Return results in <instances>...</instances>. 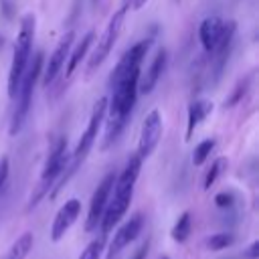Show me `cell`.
Returning a JSON list of instances; mask_svg holds the SVG:
<instances>
[{
	"label": "cell",
	"mask_w": 259,
	"mask_h": 259,
	"mask_svg": "<svg viewBox=\"0 0 259 259\" xmlns=\"http://www.w3.org/2000/svg\"><path fill=\"white\" fill-rule=\"evenodd\" d=\"M140 170H142V158L136 154L127 160L125 168L121 170L119 176H115V182H113V188H111V194H109V200H107V206L103 210V217L99 221V227H101V235L107 237V233L123 219L130 202H132V196H134V184L140 176Z\"/></svg>",
	"instance_id": "6da1fadb"
},
{
	"label": "cell",
	"mask_w": 259,
	"mask_h": 259,
	"mask_svg": "<svg viewBox=\"0 0 259 259\" xmlns=\"http://www.w3.org/2000/svg\"><path fill=\"white\" fill-rule=\"evenodd\" d=\"M32 38H34V14H24L22 20H20V30H18V36H16L12 63H10V73H8V97L10 99L16 97L20 79H22L24 69L28 65Z\"/></svg>",
	"instance_id": "7a4b0ae2"
},
{
	"label": "cell",
	"mask_w": 259,
	"mask_h": 259,
	"mask_svg": "<svg viewBox=\"0 0 259 259\" xmlns=\"http://www.w3.org/2000/svg\"><path fill=\"white\" fill-rule=\"evenodd\" d=\"M40 67H42V53H36L32 59H28V65L24 69V75L20 79V85H18V91H16V109H14V115H12V123H10V136H16L24 121H26V115L30 111V105H32V93H34V85L40 77Z\"/></svg>",
	"instance_id": "3957f363"
},
{
	"label": "cell",
	"mask_w": 259,
	"mask_h": 259,
	"mask_svg": "<svg viewBox=\"0 0 259 259\" xmlns=\"http://www.w3.org/2000/svg\"><path fill=\"white\" fill-rule=\"evenodd\" d=\"M105 113H107V97H101V99L95 103V107H93V111H91V117H89V121H87V127H85V132H83L81 138H79V144H77V148H75V152H73V160H71V164L67 166V174L57 182V186H55V190H53L51 196H55V194L65 186V182L69 180V176L75 174V170L79 168V164L87 158L89 150L93 148V144H95V140H97V134H99V127H101V123H103V119H105Z\"/></svg>",
	"instance_id": "277c9868"
},
{
	"label": "cell",
	"mask_w": 259,
	"mask_h": 259,
	"mask_svg": "<svg viewBox=\"0 0 259 259\" xmlns=\"http://www.w3.org/2000/svg\"><path fill=\"white\" fill-rule=\"evenodd\" d=\"M67 140L65 138H59L57 144L53 146L47 162H45V168H42V174H40V184L36 188V194L32 196L30 200V206H34L38 202L40 196H45L49 192V188L57 182V178L63 174V170H67Z\"/></svg>",
	"instance_id": "5b68a950"
},
{
	"label": "cell",
	"mask_w": 259,
	"mask_h": 259,
	"mask_svg": "<svg viewBox=\"0 0 259 259\" xmlns=\"http://www.w3.org/2000/svg\"><path fill=\"white\" fill-rule=\"evenodd\" d=\"M123 18H125V6L119 8V10H115L113 16L109 18V22H107V26H105L103 34L99 36L97 47H95V51H93V57H91V61H89V69L99 67V65L109 57V53H111V49H113V45H115V40H117V36H119V32H121Z\"/></svg>",
	"instance_id": "8992f818"
},
{
	"label": "cell",
	"mask_w": 259,
	"mask_h": 259,
	"mask_svg": "<svg viewBox=\"0 0 259 259\" xmlns=\"http://www.w3.org/2000/svg\"><path fill=\"white\" fill-rule=\"evenodd\" d=\"M113 182H115V174L109 172L105 174V178L97 184L93 196H91V202H89V212H87V221H85V231L91 233L93 229H97L101 217H103V210L107 206V200H109V194H111V188H113Z\"/></svg>",
	"instance_id": "52a82bcc"
},
{
	"label": "cell",
	"mask_w": 259,
	"mask_h": 259,
	"mask_svg": "<svg viewBox=\"0 0 259 259\" xmlns=\"http://www.w3.org/2000/svg\"><path fill=\"white\" fill-rule=\"evenodd\" d=\"M160 136H162V115H160L158 109H152V111L146 115V119H144V123H142V130H140L138 156H140L142 160L148 158V156L156 150V146H158V142H160Z\"/></svg>",
	"instance_id": "ba28073f"
},
{
	"label": "cell",
	"mask_w": 259,
	"mask_h": 259,
	"mask_svg": "<svg viewBox=\"0 0 259 259\" xmlns=\"http://www.w3.org/2000/svg\"><path fill=\"white\" fill-rule=\"evenodd\" d=\"M73 40H75V32L69 30V32L61 38V42L57 45V49L53 51V55L49 57V63H47V69H45V77H42V83H45L47 87L59 77L61 69L65 67V61H67V57H69V53H71Z\"/></svg>",
	"instance_id": "9c48e42d"
},
{
	"label": "cell",
	"mask_w": 259,
	"mask_h": 259,
	"mask_svg": "<svg viewBox=\"0 0 259 259\" xmlns=\"http://www.w3.org/2000/svg\"><path fill=\"white\" fill-rule=\"evenodd\" d=\"M79 212H81V200L69 198V200L59 208V212H57L55 219H53L51 239H53V241H61V239L65 237V233L73 227V223L79 219Z\"/></svg>",
	"instance_id": "30bf717a"
},
{
	"label": "cell",
	"mask_w": 259,
	"mask_h": 259,
	"mask_svg": "<svg viewBox=\"0 0 259 259\" xmlns=\"http://www.w3.org/2000/svg\"><path fill=\"white\" fill-rule=\"evenodd\" d=\"M142 227H144V217L140 212H136L134 217H130L113 235L111 243H109V255L113 257L115 253H119L123 247H127L132 241L138 239V235L142 233Z\"/></svg>",
	"instance_id": "8fae6325"
},
{
	"label": "cell",
	"mask_w": 259,
	"mask_h": 259,
	"mask_svg": "<svg viewBox=\"0 0 259 259\" xmlns=\"http://www.w3.org/2000/svg\"><path fill=\"white\" fill-rule=\"evenodd\" d=\"M225 28H227V22L219 16H208L200 22L198 26V38H200V45L204 51H214V47L219 45V40L223 38L225 34Z\"/></svg>",
	"instance_id": "7c38bea8"
},
{
	"label": "cell",
	"mask_w": 259,
	"mask_h": 259,
	"mask_svg": "<svg viewBox=\"0 0 259 259\" xmlns=\"http://www.w3.org/2000/svg\"><path fill=\"white\" fill-rule=\"evenodd\" d=\"M164 69H166V51L160 49V51L156 53V57L152 59L150 67L146 69V73H144V75L140 73V79H138V93H152V89L156 87V83H158V79L162 77Z\"/></svg>",
	"instance_id": "4fadbf2b"
},
{
	"label": "cell",
	"mask_w": 259,
	"mask_h": 259,
	"mask_svg": "<svg viewBox=\"0 0 259 259\" xmlns=\"http://www.w3.org/2000/svg\"><path fill=\"white\" fill-rule=\"evenodd\" d=\"M93 38H95V32L93 30H89L83 38H81V42L75 47V51L73 53H69V57H67V67H65V75L67 77H71L73 73H75V69L79 67V63L87 57V51L91 49V45H93Z\"/></svg>",
	"instance_id": "5bb4252c"
},
{
	"label": "cell",
	"mask_w": 259,
	"mask_h": 259,
	"mask_svg": "<svg viewBox=\"0 0 259 259\" xmlns=\"http://www.w3.org/2000/svg\"><path fill=\"white\" fill-rule=\"evenodd\" d=\"M212 103L210 101H194L188 107V123H186V140H190V136L194 134V130L198 127V123L210 113Z\"/></svg>",
	"instance_id": "9a60e30c"
},
{
	"label": "cell",
	"mask_w": 259,
	"mask_h": 259,
	"mask_svg": "<svg viewBox=\"0 0 259 259\" xmlns=\"http://www.w3.org/2000/svg\"><path fill=\"white\" fill-rule=\"evenodd\" d=\"M32 245H34L32 233H22V235L12 243V247H10L6 259H26V255H28L30 249H32Z\"/></svg>",
	"instance_id": "2e32d148"
},
{
	"label": "cell",
	"mask_w": 259,
	"mask_h": 259,
	"mask_svg": "<svg viewBox=\"0 0 259 259\" xmlns=\"http://www.w3.org/2000/svg\"><path fill=\"white\" fill-rule=\"evenodd\" d=\"M190 231H192V219H190V212L184 210V212L178 217L176 225L172 227V239H174L176 243H184V241L188 239Z\"/></svg>",
	"instance_id": "e0dca14e"
},
{
	"label": "cell",
	"mask_w": 259,
	"mask_h": 259,
	"mask_svg": "<svg viewBox=\"0 0 259 259\" xmlns=\"http://www.w3.org/2000/svg\"><path fill=\"white\" fill-rule=\"evenodd\" d=\"M214 146H217V142H214L212 138H210V140H202V142L194 148V152H192V164H194V166L204 164L206 158L210 156V152L214 150Z\"/></svg>",
	"instance_id": "ac0fdd59"
},
{
	"label": "cell",
	"mask_w": 259,
	"mask_h": 259,
	"mask_svg": "<svg viewBox=\"0 0 259 259\" xmlns=\"http://www.w3.org/2000/svg\"><path fill=\"white\" fill-rule=\"evenodd\" d=\"M227 158H217L214 162H212V166H210V170H208V174H206V178H204V190H208L214 182H217V178L227 170Z\"/></svg>",
	"instance_id": "d6986e66"
},
{
	"label": "cell",
	"mask_w": 259,
	"mask_h": 259,
	"mask_svg": "<svg viewBox=\"0 0 259 259\" xmlns=\"http://www.w3.org/2000/svg\"><path fill=\"white\" fill-rule=\"evenodd\" d=\"M235 243V235L231 233H217V235H210V239L206 241V245L212 249V251H219V249H227Z\"/></svg>",
	"instance_id": "ffe728a7"
},
{
	"label": "cell",
	"mask_w": 259,
	"mask_h": 259,
	"mask_svg": "<svg viewBox=\"0 0 259 259\" xmlns=\"http://www.w3.org/2000/svg\"><path fill=\"white\" fill-rule=\"evenodd\" d=\"M103 243H105V237L101 235L99 239H93L79 255V259H99L101 257V251H103Z\"/></svg>",
	"instance_id": "44dd1931"
},
{
	"label": "cell",
	"mask_w": 259,
	"mask_h": 259,
	"mask_svg": "<svg viewBox=\"0 0 259 259\" xmlns=\"http://www.w3.org/2000/svg\"><path fill=\"white\" fill-rule=\"evenodd\" d=\"M214 204H217L219 208L231 206V204H233V194H231V192H219V194L214 196Z\"/></svg>",
	"instance_id": "7402d4cb"
},
{
	"label": "cell",
	"mask_w": 259,
	"mask_h": 259,
	"mask_svg": "<svg viewBox=\"0 0 259 259\" xmlns=\"http://www.w3.org/2000/svg\"><path fill=\"white\" fill-rule=\"evenodd\" d=\"M8 172H10V164H8V158L4 156V158H0V190L8 180Z\"/></svg>",
	"instance_id": "603a6c76"
},
{
	"label": "cell",
	"mask_w": 259,
	"mask_h": 259,
	"mask_svg": "<svg viewBox=\"0 0 259 259\" xmlns=\"http://www.w3.org/2000/svg\"><path fill=\"white\" fill-rule=\"evenodd\" d=\"M247 257L249 259H257L259 257V241H253L251 247L247 249Z\"/></svg>",
	"instance_id": "cb8c5ba5"
},
{
	"label": "cell",
	"mask_w": 259,
	"mask_h": 259,
	"mask_svg": "<svg viewBox=\"0 0 259 259\" xmlns=\"http://www.w3.org/2000/svg\"><path fill=\"white\" fill-rule=\"evenodd\" d=\"M146 255H148V243H144V245L136 251V255H134L132 259H146Z\"/></svg>",
	"instance_id": "d4e9b609"
},
{
	"label": "cell",
	"mask_w": 259,
	"mask_h": 259,
	"mask_svg": "<svg viewBox=\"0 0 259 259\" xmlns=\"http://www.w3.org/2000/svg\"><path fill=\"white\" fill-rule=\"evenodd\" d=\"M146 2H148V0H134V8H136V10H140V8H142Z\"/></svg>",
	"instance_id": "484cf974"
},
{
	"label": "cell",
	"mask_w": 259,
	"mask_h": 259,
	"mask_svg": "<svg viewBox=\"0 0 259 259\" xmlns=\"http://www.w3.org/2000/svg\"><path fill=\"white\" fill-rule=\"evenodd\" d=\"M0 45H2V36H0Z\"/></svg>",
	"instance_id": "4316f807"
},
{
	"label": "cell",
	"mask_w": 259,
	"mask_h": 259,
	"mask_svg": "<svg viewBox=\"0 0 259 259\" xmlns=\"http://www.w3.org/2000/svg\"><path fill=\"white\" fill-rule=\"evenodd\" d=\"M160 259H168V257H160Z\"/></svg>",
	"instance_id": "83f0119b"
}]
</instances>
